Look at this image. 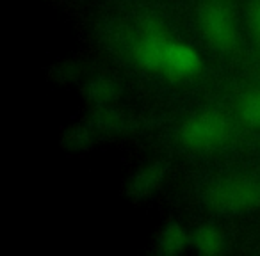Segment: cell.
<instances>
[{
    "label": "cell",
    "mask_w": 260,
    "mask_h": 256,
    "mask_svg": "<svg viewBox=\"0 0 260 256\" xmlns=\"http://www.w3.org/2000/svg\"><path fill=\"white\" fill-rule=\"evenodd\" d=\"M203 201L214 212H248L260 206V181L244 174L219 176L205 187Z\"/></svg>",
    "instance_id": "obj_1"
},
{
    "label": "cell",
    "mask_w": 260,
    "mask_h": 256,
    "mask_svg": "<svg viewBox=\"0 0 260 256\" xmlns=\"http://www.w3.org/2000/svg\"><path fill=\"white\" fill-rule=\"evenodd\" d=\"M232 139V123L223 112L207 108L189 116L178 128L182 148L196 153H207L223 148Z\"/></svg>",
    "instance_id": "obj_2"
},
{
    "label": "cell",
    "mask_w": 260,
    "mask_h": 256,
    "mask_svg": "<svg viewBox=\"0 0 260 256\" xmlns=\"http://www.w3.org/2000/svg\"><path fill=\"white\" fill-rule=\"evenodd\" d=\"M170 43L171 38L166 25L155 16H143L130 34V59L145 71H160Z\"/></svg>",
    "instance_id": "obj_3"
},
{
    "label": "cell",
    "mask_w": 260,
    "mask_h": 256,
    "mask_svg": "<svg viewBox=\"0 0 260 256\" xmlns=\"http://www.w3.org/2000/svg\"><path fill=\"white\" fill-rule=\"evenodd\" d=\"M198 23L212 48L230 54L237 47V23L226 0H205L198 11Z\"/></svg>",
    "instance_id": "obj_4"
},
{
    "label": "cell",
    "mask_w": 260,
    "mask_h": 256,
    "mask_svg": "<svg viewBox=\"0 0 260 256\" xmlns=\"http://www.w3.org/2000/svg\"><path fill=\"white\" fill-rule=\"evenodd\" d=\"M202 55L194 48L189 47L187 43L171 40L166 55H164L162 68H160L159 73L166 80L177 84L196 77L202 71Z\"/></svg>",
    "instance_id": "obj_5"
},
{
    "label": "cell",
    "mask_w": 260,
    "mask_h": 256,
    "mask_svg": "<svg viewBox=\"0 0 260 256\" xmlns=\"http://www.w3.org/2000/svg\"><path fill=\"white\" fill-rule=\"evenodd\" d=\"M166 176V167L162 162H150L138 171L126 184V196L134 201L148 198L162 185Z\"/></svg>",
    "instance_id": "obj_6"
},
{
    "label": "cell",
    "mask_w": 260,
    "mask_h": 256,
    "mask_svg": "<svg viewBox=\"0 0 260 256\" xmlns=\"http://www.w3.org/2000/svg\"><path fill=\"white\" fill-rule=\"evenodd\" d=\"M191 245V233L177 221H171L160 230L157 237V251L162 256H177Z\"/></svg>",
    "instance_id": "obj_7"
},
{
    "label": "cell",
    "mask_w": 260,
    "mask_h": 256,
    "mask_svg": "<svg viewBox=\"0 0 260 256\" xmlns=\"http://www.w3.org/2000/svg\"><path fill=\"white\" fill-rule=\"evenodd\" d=\"M191 245L203 256H216L224 249V235L214 224H200L191 233Z\"/></svg>",
    "instance_id": "obj_8"
},
{
    "label": "cell",
    "mask_w": 260,
    "mask_h": 256,
    "mask_svg": "<svg viewBox=\"0 0 260 256\" xmlns=\"http://www.w3.org/2000/svg\"><path fill=\"white\" fill-rule=\"evenodd\" d=\"M84 94H86V98L94 107L111 105L119 96V84L118 80L109 75H98L86 84Z\"/></svg>",
    "instance_id": "obj_9"
},
{
    "label": "cell",
    "mask_w": 260,
    "mask_h": 256,
    "mask_svg": "<svg viewBox=\"0 0 260 256\" xmlns=\"http://www.w3.org/2000/svg\"><path fill=\"white\" fill-rule=\"evenodd\" d=\"M89 125L96 132H121L128 126V118L121 111L104 105V107H94L91 112Z\"/></svg>",
    "instance_id": "obj_10"
},
{
    "label": "cell",
    "mask_w": 260,
    "mask_h": 256,
    "mask_svg": "<svg viewBox=\"0 0 260 256\" xmlns=\"http://www.w3.org/2000/svg\"><path fill=\"white\" fill-rule=\"evenodd\" d=\"M237 116L246 125L260 126V89H251L239 98Z\"/></svg>",
    "instance_id": "obj_11"
},
{
    "label": "cell",
    "mask_w": 260,
    "mask_h": 256,
    "mask_svg": "<svg viewBox=\"0 0 260 256\" xmlns=\"http://www.w3.org/2000/svg\"><path fill=\"white\" fill-rule=\"evenodd\" d=\"M94 128L87 123V125H75L70 126L68 130L62 135V144L64 148L72 150V152H80L86 150L93 144L94 141Z\"/></svg>",
    "instance_id": "obj_12"
},
{
    "label": "cell",
    "mask_w": 260,
    "mask_h": 256,
    "mask_svg": "<svg viewBox=\"0 0 260 256\" xmlns=\"http://www.w3.org/2000/svg\"><path fill=\"white\" fill-rule=\"evenodd\" d=\"M248 27H249V32H251V38L260 47V0H255V2L249 6Z\"/></svg>",
    "instance_id": "obj_13"
}]
</instances>
